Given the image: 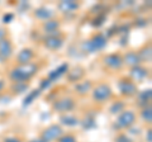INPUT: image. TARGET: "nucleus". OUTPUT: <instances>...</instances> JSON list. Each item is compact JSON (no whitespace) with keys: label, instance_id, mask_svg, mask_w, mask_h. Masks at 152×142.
<instances>
[{"label":"nucleus","instance_id":"nucleus-1","mask_svg":"<svg viewBox=\"0 0 152 142\" xmlns=\"http://www.w3.org/2000/svg\"><path fill=\"white\" fill-rule=\"evenodd\" d=\"M38 71V66L36 64H27V65H19L14 67L9 72V79L13 83H28L34 76Z\"/></svg>","mask_w":152,"mask_h":142},{"label":"nucleus","instance_id":"nucleus-2","mask_svg":"<svg viewBox=\"0 0 152 142\" xmlns=\"http://www.w3.org/2000/svg\"><path fill=\"white\" fill-rule=\"evenodd\" d=\"M107 42H108L107 37L102 34V33H98V34H94L90 40L84 42L83 48L86 52H96V51L103 50L107 46Z\"/></svg>","mask_w":152,"mask_h":142},{"label":"nucleus","instance_id":"nucleus-3","mask_svg":"<svg viewBox=\"0 0 152 142\" xmlns=\"http://www.w3.org/2000/svg\"><path fill=\"white\" fill-rule=\"evenodd\" d=\"M93 99L99 104H103L108 100H110L113 97V91L108 84H99L95 88H93Z\"/></svg>","mask_w":152,"mask_h":142},{"label":"nucleus","instance_id":"nucleus-4","mask_svg":"<svg viewBox=\"0 0 152 142\" xmlns=\"http://www.w3.org/2000/svg\"><path fill=\"white\" fill-rule=\"evenodd\" d=\"M118 89L123 97H127V98H131V97H134L138 94V88H137L136 83L131 79H127V78H123L119 80L118 83Z\"/></svg>","mask_w":152,"mask_h":142},{"label":"nucleus","instance_id":"nucleus-5","mask_svg":"<svg viewBox=\"0 0 152 142\" xmlns=\"http://www.w3.org/2000/svg\"><path fill=\"white\" fill-rule=\"evenodd\" d=\"M75 107H76V103L74 99L70 97L61 98L58 100H55L53 104H52V109L58 112V113H62V114H66V113L74 111Z\"/></svg>","mask_w":152,"mask_h":142},{"label":"nucleus","instance_id":"nucleus-6","mask_svg":"<svg viewBox=\"0 0 152 142\" xmlns=\"http://www.w3.org/2000/svg\"><path fill=\"white\" fill-rule=\"evenodd\" d=\"M136 113L133 111H123L119 113L117 119V126L118 128H131L136 122Z\"/></svg>","mask_w":152,"mask_h":142},{"label":"nucleus","instance_id":"nucleus-7","mask_svg":"<svg viewBox=\"0 0 152 142\" xmlns=\"http://www.w3.org/2000/svg\"><path fill=\"white\" fill-rule=\"evenodd\" d=\"M62 135H64L62 127H61L60 124H52L50 127H47L46 130H43L41 138L43 141H46V142H51V141L58 140Z\"/></svg>","mask_w":152,"mask_h":142},{"label":"nucleus","instance_id":"nucleus-8","mask_svg":"<svg viewBox=\"0 0 152 142\" xmlns=\"http://www.w3.org/2000/svg\"><path fill=\"white\" fill-rule=\"evenodd\" d=\"M104 65L112 70H119L123 66V57L119 53H110L103 59Z\"/></svg>","mask_w":152,"mask_h":142},{"label":"nucleus","instance_id":"nucleus-9","mask_svg":"<svg viewBox=\"0 0 152 142\" xmlns=\"http://www.w3.org/2000/svg\"><path fill=\"white\" fill-rule=\"evenodd\" d=\"M43 46L46 47L47 50L57 51V50H60L61 47L64 46V40L60 37V34H56V36H47L46 38L43 40Z\"/></svg>","mask_w":152,"mask_h":142},{"label":"nucleus","instance_id":"nucleus-10","mask_svg":"<svg viewBox=\"0 0 152 142\" xmlns=\"http://www.w3.org/2000/svg\"><path fill=\"white\" fill-rule=\"evenodd\" d=\"M85 76V69L81 66H76L72 70H70L66 72V78L70 83H80V80H83Z\"/></svg>","mask_w":152,"mask_h":142},{"label":"nucleus","instance_id":"nucleus-11","mask_svg":"<svg viewBox=\"0 0 152 142\" xmlns=\"http://www.w3.org/2000/svg\"><path fill=\"white\" fill-rule=\"evenodd\" d=\"M13 55V45L10 40L4 38L0 41V59L8 60Z\"/></svg>","mask_w":152,"mask_h":142},{"label":"nucleus","instance_id":"nucleus-12","mask_svg":"<svg viewBox=\"0 0 152 142\" xmlns=\"http://www.w3.org/2000/svg\"><path fill=\"white\" fill-rule=\"evenodd\" d=\"M60 20L57 19H50L46 20L43 23V31L47 33L48 36H56L58 34V29H60Z\"/></svg>","mask_w":152,"mask_h":142},{"label":"nucleus","instance_id":"nucleus-13","mask_svg":"<svg viewBox=\"0 0 152 142\" xmlns=\"http://www.w3.org/2000/svg\"><path fill=\"white\" fill-rule=\"evenodd\" d=\"M34 59V52L31 48H23L17 56V61L19 65H27L31 64V61Z\"/></svg>","mask_w":152,"mask_h":142},{"label":"nucleus","instance_id":"nucleus-14","mask_svg":"<svg viewBox=\"0 0 152 142\" xmlns=\"http://www.w3.org/2000/svg\"><path fill=\"white\" fill-rule=\"evenodd\" d=\"M147 76H148V71H147V69L142 67L141 65L131 69V78H132L131 80H133V81H141V80L146 79Z\"/></svg>","mask_w":152,"mask_h":142},{"label":"nucleus","instance_id":"nucleus-15","mask_svg":"<svg viewBox=\"0 0 152 142\" xmlns=\"http://www.w3.org/2000/svg\"><path fill=\"white\" fill-rule=\"evenodd\" d=\"M69 71V65L67 64H62V65H60L57 69L55 70H52L51 72L48 74V79L50 81H56V80H58L61 76H64V75H66V72Z\"/></svg>","mask_w":152,"mask_h":142},{"label":"nucleus","instance_id":"nucleus-16","mask_svg":"<svg viewBox=\"0 0 152 142\" xmlns=\"http://www.w3.org/2000/svg\"><path fill=\"white\" fill-rule=\"evenodd\" d=\"M123 64H126L131 67H134V66H138L141 65V60H140V56L136 51H129L127 52L123 57Z\"/></svg>","mask_w":152,"mask_h":142},{"label":"nucleus","instance_id":"nucleus-17","mask_svg":"<svg viewBox=\"0 0 152 142\" xmlns=\"http://www.w3.org/2000/svg\"><path fill=\"white\" fill-rule=\"evenodd\" d=\"M93 90V83L90 81V80H85V81H81V83H76L75 85V91L76 94H79V95H86L89 94L90 91Z\"/></svg>","mask_w":152,"mask_h":142},{"label":"nucleus","instance_id":"nucleus-18","mask_svg":"<svg viewBox=\"0 0 152 142\" xmlns=\"http://www.w3.org/2000/svg\"><path fill=\"white\" fill-rule=\"evenodd\" d=\"M79 3L72 1V0H64V1H60L58 4V9L64 13H71V12H75L79 9Z\"/></svg>","mask_w":152,"mask_h":142},{"label":"nucleus","instance_id":"nucleus-19","mask_svg":"<svg viewBox=\"0 0 152 142\" xmlns=\"http://www.w3.org/2000/svg\"><path fill=\"white\" fill-rule=\"evenodd\" d=\"M34 17L41 20H50V19H52V17H53V12L48 8L42 7V8H38L34 10Z\"/></svg>","mask_w":152,"mask_h":142},{"label":"nucleus","instance_id":"nucleus-20","mask_svg":"<svg viewBox=\"0 0 152 142\" xmlns=\"http://www.w3.org/2000/svg\"><path fill=\"white\" fill-rule=\"evenodd\" d=\"M60 121L62 124H66L69 127H74V126H77L79 124V119L76 118L74 114H69V113H66V114H62L60 118Z\"/></svg>","mask_w":152,"mask_h":142},{"label":"nucleus","instance_id":"nucleus-21","mask_svg":"<svg viewBox=\"0 0 152 142\" xmlns=\"http://www.w3.org/2000/svg\"><path fill=\"white\" fill-rule=\"evenodd\" d=\"M137 53H138V56H140V60H141V62L142 61H145V62H147V61H151V45H148V46H145L143 48H141L138 52H137Z\"/></svg>","mask_w":152,"mask_h":142},{"label":"nucleus","instance_id":"nucleus-22","mask_svg":"<svg viewBox=\"0 0 152 142\" xmlns=\"http://www.w3.org/2000/svg\"><path fill=\"white\" fill-rule=\"evenodd\" d=\"M137 95H138L140 104H146V107H147V103L151 102L152 91H151V89H148V90H145V91H142V93H138Z\"/></svg>","mask_w":152,"mask_h":142},{"label":"nucleus","instance_id":"nucleus-23","mask_svg":"<svg viewBox=\"0 0 152 142\" xmlns=\"http://www.w3.org/2000/svg\"><path fill=\"white\" fill-rule=\"evenodd\" d=\"M39 94H41V90H39V89H37V90L31 91V93L28 94V95L24 98V100H23V105L27 107V105H29V104H32L34 99H37L38 97H39Z\"/></svg>","mask_w":152,"mask_h":142},{"label":"nucleus","instance_id":"nucleus-24","mask_svg":"<svg viewBox=\"0 0 152 142\" xmlns=\"http://www.w3.org/2000/svg\"><path fill=\"white\" fill-rule=\"evenodd\" d=\"M27 89H28V84L27 83H14L12 85V90H13L14 94L26 93Z\"/></svg>","mask_w":152,"mask_h":142},{"label":"nucleus","instance_id":"nucleus-25","mask_svg":"<svg viewBox=\"0 0 152 142\" xmlns=\"http://www.w3.org/2000/svg\"><path fill=\"white\" fill-rule=\"evenodd\" d=\"M124 103L123 102H115V103H113L112 105H110V113L112 114H119V113H122L123 111H124Z\"/></svg>","mask_w":152,"mask_h":142},{"label":"nucleus","instance_id":"nucleus-26","mask_svg":"<svg viewBox=\"0 0 152 142\" xmlns=\"http://www.w3.org/2000/svg\"><path fill=\"white\" fill-rule=\"evenodd\" d=\"M141 116H142V118H143L145 122L151 123L152 122V111H151V107H145L143 109H142Z\"/></svg>","mask_w":152,"mask_h":142},{"label":"nucleus","instance_id":"nucleus-27","mask_svg":"<svg viewBox=\"0 0 152 142\" xmlns=\"http://www.w3.org/2000/svg\"><path fill=\"white\" fill-rule=\"evenodd\" d=\"M57 142H77V140L74 135H62L57 140Z\"/></svg>","mask_w":152,"mask_h":142},{"label":"nucleus","instance_id":"nucleus-28","mask_svg":"<svg viewBox=\"0 0 152 142\" xmlns=\"http://www.w3.org/2000/svg\"><path fill=\"white\" fill-rule=\"evenodd\" d=\"M105 14H99V15L95 18L94 19V22H93V26H95V27H100V26H103L104 24V22H105Z\"/></svg>","mask_w":152,"mask_h":142},{"label":"nucleus","instance_id":"nucleus-29","mask_svg":"<svg viewBox=\"0 0 152 142\" xmlns=\"http://www.w3.org/2000/svg\"><path fill=\"white\" fill-rule=\"evenodd\" d=\"M115 142H132V140L124 133H121L115 137Z\"/></svg>","mask_w":152,"mask_h":142},{"label":"nucleus","instance_id":"nucleus-30","mask_svg":"<svg viewBox=\"0 0 152 142\" xmlns=\"http://www.w3.org/2000/svg\"><path fill=\"white\" fill-rule=\"evenodd\" d=\"M50 85H51V81L48 79H45V80H42L41 81V86H39V90L42 91V90H46V89H48L50 88Z\"/></svg>","mask_w":152,"mask_h":142},{"label":"nucleus","instance_id":"nucleus-31","mask_svg":"<svg viewBox=\"0 0 152 142\" xmlns=\"http://www.w3.org/2000/svg\"><path fill=\"white\" fill-rule=\"evenodd\" d=\"M13 18H14L13 14H5V15H4V18H3V20L5 22V23H10V22L13 20Z\"/></svg>","mask_w":152,"mask_h":142},{"label":"nucleus","instance_id":"nucleus-32","mask_svg":"<svg viewBox=\"0 0 152 142\" xmlns=\"http://www.w3.org/2000/svg\"><path fill=\"white\" fill-rule=\"evenodd\" d=\"M4 142H22L18 137H8V138L4 140Z\"/></svg>","mask_w":152,"mask_h":142},{"label":"nucleus","instance_id":"nucleus-33","mask_svg":"<svg viewBox=\"0 0 152 142\" xmlns=\"http://www.w3.org/2000/svg\"><path fill=\"white\" fill-rule=\"evenodd\" d=\"M5 36H7V31L4 28H0V41L5 38Z\"/></svg>","mask_w":152,"mask_h":142},{"label":"nucleus","instance_id":"nucleus-34","mask_svg":"<svg viewBox=\"0 0 152 142\" xmlns=\"http://www.w3.org/2000/svg\"><path fill=\"white\" fill-rule=\"evenodd\" d=\"M146 140H147V142H152V138H151V130H148V132H147Z\"/></svg>","mask_w":152,"mask_h":142},{"label":"nucleus","instance_id":"nucleus-35","mask_svg":"<svg viewBox=\"0 0 152 142\" xmlns=\"http://www.w3.org/2000/svg\"><path fill=\"white\" fill-rule=\"evenodd\" d=\"M4 86H5V84H4L3 80H0V91H1L3 89H4Z\"/></svg>","mask_w":152,"mask_h":142},{"label":"nucleus","instance_id":"nucleus-36","mask_svg":"<svg viewBox=\"0 0 152 142\" xmlns=\"http://www.w3.org/2000/svg\"><path fill=\"white\" fill-rule=\"evenodd\" d=\"M29 142H46V141H43L42 138H37V140H32V141H29Z\"/></svg>","mask_w":152,"mask_h":142}]
</instances>
